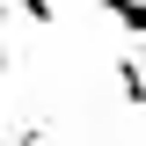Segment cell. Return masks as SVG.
Returning <instances> with one entry per match:
<instances>
[{
  "instance_id": "6da1fadb",
  "label": "cell",
  "mask_w": 146,
  "mask_h": 146,
  "mask_svg": "<svg viewBox=\"0 0 146 146\" xmlns=\"http://www.w3.org/2000/svg\"><path fill=\"white\" fill-rule=\"evenodd\" d=\"M95 7H102V15H117L131 36H146V0H95Z\"/></svg>"
},
{
  "instance_id": "7a4b0ae2",
  "label": "cell",
  "mask_w": 146,
  "mask_h": 146,
  "mask_svg": "<svg viewBox=\"0 0 146 146\" xmlns=\"http://www.w3.org/2000/svg\"><path fill=\"white\" fill-rule=\"evenodd\" d=\"M22 15H29L36 29H58V7H51V0H22Z\"/></svg>"
}]
</instances>
